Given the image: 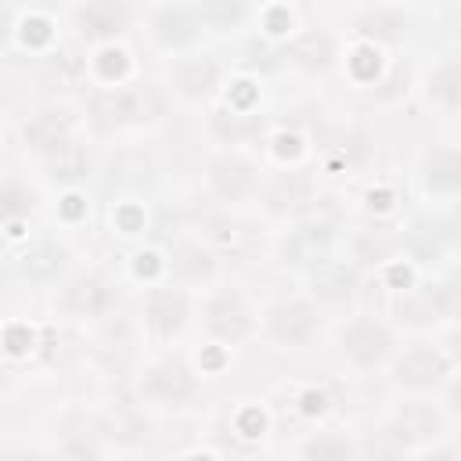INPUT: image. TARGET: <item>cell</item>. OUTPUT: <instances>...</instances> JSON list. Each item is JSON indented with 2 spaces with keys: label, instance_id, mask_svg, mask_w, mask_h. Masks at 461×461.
<instances>
[{
  "label": "cell",
  "instance_id": "obj_24",
  "mask_svg": "<svg viewBox=\"0 0 461 461\" xmlns=\"http://www.w3.org/2000/svg\"><path fill=\"white\" fill-rule=\"evenodd\" d=\"M306 454L310 457H342V454H349V443L346 439H313V443H306Z\"/></svg>",
  "mask_w": 461,
  "mask_h": 461
},
{
  "label": "cell",
  "instance_id": "obj_23",
  "mask_svg": "<svg viewBox=\"0 0 461 461\" xmlns=\"http://www.w3.org/2000/svg\"><path fill=\"white\" fill-rule=\"evenodd\" d=\"M429 90H432V97H439V104H443L447 112L457 108V61H454V58H447V61L432 72Z\"/></svg>",
  "mask_w": 461,
  "mask_h": 461
},
{
  "label": "cell",
  "instance_id": "obj_9",
  "mask_svg": "<svg viewBox=\"0 0 461 461\" xmlns=\"http://www.w3.org/2000/svg\"><path fill=\"white\" fill-rule=\"evenodd\" d=\"M144 321L155 335L173 339L187 324V295L180 288H155L144 303Z\"/></svg>",
  "mask_w": 461,
  "mask_h": 461
},
{
  "label": "cell",
  "instance_id": "obj_15",
  "mask_svg": "<svg viewBox=\"0 0 461 461\" xmlns=\"http://www.w3.org/2000/svg\"><path fill=\"white\" fill-rule=\"evenodd\" d=\"M353 288H357V274L342 263H324L313 274V292L324 303H346V299H353Z\"/></svg>",
  "mask_w": 461,
  "mask_h": 461
},
{
  "label": "cell",
  "instance_id": "obj_6",
  "mask_svg": "<svg viewBox=\"0 0 461 461\" xmlns=\"http://www.w3.org/2000/svg\"><path fill=\"white\" fill-rule=\"evenodd\" d=\"M140 393L158 400V403H180V400H187L194 393V375H191V367L184 360L166 357V360H158V364H151L144 371Z\"/></svg>",
  "mask_w": 461,
  "mask_h": 461
},
{
  "label": "cell",
  "instance_id": "obj_13",
  "mask_svg": "<svg viewBox=\"0 0 461 461\" xmlns=\"http://www.w3.org/2000/svg\"><path fill=\"white\" fill-rule=\"evenodd\" d=\"M151 32L166 47H184L198 36V14L191 7H162L151 18Z\"/></svg>",
  "mask_w": 461,
  "mask_h": 461
},
{
  "label": "cell",
  "instance_id": "obj_16",
  "mask_svg": "<svg viewBox=\"0 0 461 461\" xmlns=\"http://www.w3.org/2000/svg\"><path fill=\"white\" fill-rule=\"evenodd\" d=\"M94 112L104 126H122V122H133L140 115V97L133 90H108L97 97Z\"/></svg>",
  "mask_w": 461,
  "mask_h": 461
},
{
  "label": "cell",
  "instance_id": "obj_25",
  "mask_svg": "<svg viewBox=\"0 0 461 461\" xmlns=\"http://www.w3.org/2000/svg\"><path fill=\"white\" fill-rule=\"evenodd\" d=\"M11 25H14V14H11V7H7V4H0V40H7Z\"/></svg>",
  "mask_w": 461,
  "mask_h": 461
},
{
  "label": "cell",
  "instance_id": "obj_14",
  "mask_svg": "<svg viewBox=\"0 0 461 461\" xmlns=\"http://www.w3.org/2000/svg\"><path fill=\"white\" fill-rule=\"evenodd\" d=\"M220 79V65L212 58H191V61H180L176 72H173V83L184 97H202L216 86Z\"/></svg>",
  "mask_w": 461,
  "mask_h": 461
},
{
  "label": "cell",
  "instance_id": "obj_10",
  "mask_svg": "<svg viewBox=\"0 0 461 461\" xmlns=\"http://www.w3.org/2000/svg\"><path fill=\"white\" fill-rule=\"evenodd\" d=\"M112 303H115V292L101 274H83L65 288V306L79 317H101Z\"/></svg>",
  "mask_w": 461,
  "mask_h": 461
},
{
  "label": "cell",
  "instance_id": "obj_21",
  "mask_svg": "<svg viewBox=\"0 0 461 461\" xmlns=\"http://www.w3.org/2000/svg\"><path fill=\"white\" fill-rule=\"evenodd\" d=\"M32 209H36V198H32L29 187H22V184H14V180L0 184V223L22 220V216H29Z\"/></svg>",
  "mask_w": 461,
  "mask_h": 461
},
{
  "label": "cell",
  "instance_id": "obj_22",
  "mask_svg": "<svg viewBox=\"0 0 461 461\" xmlns=\"http://www.w3.org/2000/svg\"><path fill=\"white\" fill-rule=\"evenodd\" d=\"M245 7H249V0H202L198 18L209 22V25L227 29V25H238L245 18Z\"/></svg>",
  "mask_w": 461,
  "mask_h": 461
},
{
  "label": "cell",
  "instance_id": "obj_20",
  "mask_svg": "<svg viewBox=\"0 0 461 461\" xmlns=\"http://www.w3.org/2000/svg\"><path fill=\"white\" fill-rule=\"evenodd\" d=\"M47 162L54 166V176H58V180H83L86 169H90V158H86V151H83L76 140L61 144L54 155H47Z\"/></svg>",
  "mask_w": 461,
  "mask_h": 461
},
{
  "label": "cell",
  "instance_id": "obj_1",
  "mask_svg": "<svg viewBox=\"0 0 461 461\" xmlns=\"http://www.w3.org/2000/svg\"><path fill=\"white\" fill-rule=\"evenodd\" d=\"M267 335L285 346V349H306L313 342V335L321 331V313L313 303L306 299H281L267 310V321H263Z\"/></svg>",
  "mask_w": 461,
  "mask_h": 461
},
{
  "label": "cell",
  "instance_id": "obj_26",
  "mask_svg": "<svg viewBox=\"0 0 461 461\" xmlns=\"http://www.w3.org/2000/svg\"><path fill=\"white\" fill-rule=\"evenodd\" d=\"M432 4H436V0H432Z\"/></svg>",
  "mask_w": 461,
  "mask_h": 461
},
{
  "label": "cell",
  "instance_id": "obj_17",
  "mask_svg": "<svg viewBox=\"0 0 461 461\" xmlns=\"http://www.w3.org/2000/svg\"><path fill=\"white\" fill-rule=\"evenodd\" d=\"M425 184H429V191H436V194H454V191H457L461 176H457V151H454V148L432 151Z\"/></svg>",
  "mask_w": 461,
  "mask_h": 461
},
{
  "label": "cell",
  "instance_id": "obj_7",
  "mask_svg": "<svg viewBox=\"0 0 461 461\" xmlns=\"http://www.w3.org/2000/svg\"><path fill=\"white\" fill-rule=\"evenodd\" d=\"M439 432H443V418L429 403H407L389 421V439L396 447H418L425 439H436Z\"/></svg>",
  "mask_w": 461,
  "mask_h": 461
},
{
  "label": "cell",
  "instance_id": "obj_2",
  "mask_svg": "<svg viewBox=\"0 0 461 461\" xmlns=\"http://www.w3.org/2000/svg\"><path fill=\"white\" fill-rule=\"evenodd\" d=\"M339 346H342V357H346L353 367L371 371V367H378V364H385V360L393 357L396 335H393L382 321H375V317H357V321H349V324L342 328Z\"/></svg>",
  "mask_w": 461,
  "mask_h": 461
},
{
  "label": "cell",
  "instance_id": "obj_18",
  "mask_svg": "<svg viewBox=\"0 0 461 461\" xmlns=\"http://www.w3.org/2000/svg\"><path fill=\"white\" fill-rule=\"evenodd\" d=\"M357 29H360L364 36H371V40H382V43H396V40H403V29H407V22H403L396 11H389V7H378V11L364 14V18L357 22Z\"/></svg>",
  "mask_w": 461,
  "mask_h": 461
},
{
  "label": "cell",
  "instance_id": "obj_4",
  "mask_svg": "<svg viewBox=\"0 0 461 461\" xmlns=\"http://www.w3.org/2000/svg\"><path fill=\"white\" fill-rule=\"evenodd\" d=\"M205 328L220 342H241L252 331V310L238 292H216L205 306Z\"/></svg>",
  "mask_w": 461,
  "mask_h": 461
},
{
  "label": "cell",
  "instance_id": "obj_3",
  "mask_svg": "<svg viewBox=\"0 0 461 461\" xmlns=\"http://www.w3.org/2000/svg\"><path fill=\"white\" fill-rule=\"evenodd\" d=\"M447 375H450V360H447L439 349H432V346L407 349V353L396 357V364H393V382H396L400 389H418V393H425V389L443 385Z\"/></svg>",
  "mask_w": 461,
  "mask_h": 461
},
{
  "label": "cell",
  "instance_id": "obj_19",
  "mask_svg": "<svg viewBox=\"0 0 461 461\" xmlns=\"http://www.w3.org/2000/svg\"><path fill=\"white\" fill-rule=\"evenodd\" d=\"M212 270H216L212 256L202 252L198 245H180L176 256H173V274L184 277V281H209Z\"/></svg>",
  "mask_w": 461,
  "mask_h": 461
},
{
  "label": "cell",
  "instance_id": "obj_5",
  "mask_svg": "<svg viewBox=\"0 0 461 461\" xmlns=\"http://www.w3.org/2000/svg\"><path fill=\"white\" fill-rule=\"evenodd\" d=\"M130 18H133V11L126 0H86L76 11V29L83 40L104 43V40H115L119 32H126Z\"/></svg>",
  "mask_w": 461,
  "mask_h": 461
},
{
  "label": "cell",
  "instance_id": "obj_11",
  "mask_svg": "<svg viewBox=\"0 0 461 461\" xmlns=\"http://www.w3.org/2000/svg\"><path fill=\"white\" fill-rule=\"evenodd\" d=\"M68 130H72V122H68L65 112H40V115H32V119L25 122L22 133H25V148H32L40 158H47V155H54L61 144L72 140Z\"/></svg>",
  "mask_w": 461,
  "mask_h": 461
},
{
  "label": "cell",
  "instance_id": "obj_12",
  "mask_svg": "<svg viewBox=\"0 0 461 461\" xmlns=\"http://www.w3.org/2000/svg\"><path fill=\"white\" fill-rule=\"evenodd\" d=\"M400 313L414 324H436V321L454 313V288L450 285H425L418 292V299L400 303Z\"/></svg>",
  "mask_w": 461,
  "mask_h": 461
},
{
  "label": "cell",
  "instance_id": "obj_8",
  "mask_svg": "<svg viewBox=\"0 0 461 461\" xmlns=\"http://www.w3.org/2000/svg\"><path fill=\"white\" fill-rule=\"evenodd\" d=\"M209 187L223 202H238L256 187V166L241 155H220L209 162Z\"/></svg>",
  "mask_w": 461,
  "mask_h": 461
}]
</instances>
